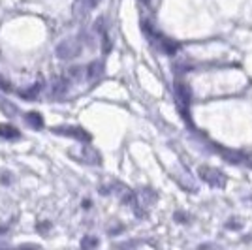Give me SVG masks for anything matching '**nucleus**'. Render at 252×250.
<instances>
[{
	"label": "nucleus",
	"instance_id": "nucleus-1",
	"mask_svg": "<svg viewBox=\"0 0 252 250\" xmlns=\"http://www.w3.org/2000/svg\"><path fill=\"white\" fill-rule=\"evenodd\" d=\"M200 175L205 179L207 183H209L211 187H224V175H222L220 171H217V169H211V167H201Z\"/></svg>",
	"mask_w": 252,
	"mask_h": 250
},
{
	"label": "nucleus",
	"instance_id": "nucleus-2",
	"mask_svg": "<svg viewBox=\"0 0 252 250\" xmlns=\"http://www.w3.org/2000/svg\"><path fill=\"white\" fill-rule=\"evenodd\" d=\"M57 134H66V136L77 137V139H83V141H91V136L85 132L83 128H55Z\"/></svg>",
	"mask_w": 252,
	"mask_h": 250
},
{
	"label": "nucleus",
	"instance_id": "nucleus-3",
	"mask_svg": "<svg viewBox=\"0 0 252 250\" xmlns=\"http://www.w3.org/2000/svg\"><path fill=\"white\" fill-rule=\"evenodd\" d=\"M19 130L15 128V126L8 125V123H4V125H0V137L2 139H8V141H13V139H19Z\"/></svg>",
	"mask_w": 252,
	"mask_h": 250
},
{
	"label": "nucleus",
	"instance_id": "nucleus-4",
	"mask_svg": "<svg viewBox=\"0 0 252 250\" xmlns=\"http://www.w3.org/2000/svg\"><path fill=\"white\" fill-rule=\"evenodd\" d=\"M77 51H79V47H77L74 42H64L63 45L59 47V57H64V59H68V57H74Z\"/></svg>",
	"mask_w": 252,
	"mask_h": 250
},
{
	"label": "nucleus",
	"instance_id": "nucleus-5",
	"mask_svg": "<svg viewBox=\"0 0 252 250\" xmlns=\"http://www.w3.org/2000/svg\"><path fill=\"white\" fill-rule=\"evenodd\" d=\"M27 123H29L31 126H34V128H42L43 126L42 115L36 113V111H32V113H29V117H27Z\"/></svg>",
	"mask_w": 252,
	"mask_h": 250
},
{
	"label": "nucleus",
	"instance_id": "nucleus-6",
	"mask_svg": "<svg viewBox=\"0 0 252 250\" xmlns=\"http://www.w3.org/2000/svg\"><path fill=\"white\" fill-rule=\"evenodd\" d=\"M102 64L100 62H93L91 66H89V77H94V75H100L102 73Z\"/></svg>",
	"mask_w": 252,
	"mask_h": 250
},
{
	"label": "nucleus",
	"instance_id": "nucleus-7",
	"mask_svg": "<svg viewBox=\"0 0 252 250\" xmlns=\"http://www.w3.org/2000/svg\"><path fill=\"white\" fill-rule=\"evenodd\" d=\"M143 2H149V0H143Z\"/></svg>",
	"mask_w": 252,
	"mask_h": 250
}]
</instances>
